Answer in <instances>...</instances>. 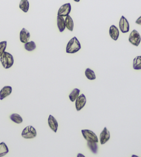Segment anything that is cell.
<instances>
[{
	"instance_id": "cell-20",
	"label": "cell",
	"mask_w": 141,
	"mask_h": 157,
	"mask_svg": "<svg viewBox=\"0 0 141 157\" xmlns=\"http://www.w3.org/2000/svg\"><path fill=\"white\" fill-rule=\"evenodd\" d=\"M9 150L8 148L6 143L2 142L0 143V157L4 156L9 153Z\"/></svg>"
},
{
	"instance_id": "cell-17",
	"label": "cell",
	"mask_w": 141,
	"mask_h": 157,
	"mask_svg": "<svg viewBox=\"0 0 141 157\" xmlns=\"http://www.w3.org/2000/svg\"><path fill=\"white\" fill-rule=\"evenodd\" d=\"M30 4L28 0H21L20 3V9L24 13H27L29 10Z\"/></svg>"
},
{
	"instance_id": "cell-14",
	"label": "cell",
	"mask_w": 141,
	"mask_h": 157,
	"mask_svg": "<svg viewBox=\"0 0 141 157\" xmlns=\"http://www.w3.org/2000/svg\"><path fill=\"white\" fill-rule=\"evenodd\" d=\"M56 21H57V27L59 30V32H63L66 29V23H65V18L63 16L57 15L56 18Z\"/></svg>"
},
{
	"instance_id": "cell-27",
	"label": "cell",
	"mask_w": 141,
	"mask_h": 157,
	"mask_svg": "<svg viewBox=\"0 0 141 157\" xmlns=\"http://www.w3.org/2000/svg\"><path fill=\"white\" fill-rule=\"evenodd\" d=\"M74 1L76 2H79L80 0H74Z\"/></svg>"
},
{
	"instance_id": "cell-21",
	"label": "cell",
	"mask_w": 141,
	"mask_h": 157,
	"mask_svg": "<svg viewBox=\"0 0 141 157\" xmlns=\"http://www.w3.org/2000/svg\"><path fill=\"white\" fill-rule=\"evenodd\" d=\"M10 118L13 122L17 124H20L23 122V118L18 113H13V114L10 116Z\"/></svg>"
},
{
	"instance_id": "cell-5",
	"label": "cell",
	"mask_w": 141,
	"mask_h": 157,
	"mask_svg": "<svg viewBox=\"0 0 141 157\" xmlns=\"http://www.w3.org/2000/svg\"><path fill=\"white\" fill-rule=\"evenodd\" d=\"M81 133H82L83 136L87 141H92V142H99L98 137H97L96 134L94 133V132L91 130H89V129H83L81 131Z\"/></svg>"
},
{
	"instance_id": "cell-18",
	"label": "cell",
	"mask_w": 141,
	"mask_h": 157,
	"mask_svg": "<svg viewBox=\"0 0 141 157\" xmlns=\"http://www.w3.org/2000/svg\"><path fill=\"white\" fill-rule=\"evenodd\" d=\"M80 94V90L78 89L75 88L73 89L71 93L69 95V98L71 102H74L76 99L78 98V96H79Z\"/></svg>"
},
{
	"instance_id": "cell-24",
	"label": "cell",
	"mask_w": 141,
	"mask_h": 157,
	"mask_svg": "<svg viewBox=\"0 0 141 157\" xmlns=\"http://www.w3.org/2000/svg\"><path fill=\"white\" fill-rule=\"evenodd\" d=\"M7 47V42L6 41H3L0 42V57L2 56L5 52V50H6Z\"/></svg>"
},
{
	"instance_id": "cell-3",
	"label": "cell",
	"mask_w": 141,
	"mask_h": 157,
	"mask_svg": "<svg viewBox=\"0 0 141 157\" xmlns=\"http://www.w3.org/2000/svg\"><path fill=\"white\" fill-rule=\"evenodd\" d=\"M37 131L34 128L29 125L27 126L26 128L24 129V130L21 132V136H22L24 139H34L37 136Z\"/></svg>"
},
{
	"instance_id": "cell-7",
	"label": "cell",
	"mask_w": 141,
	"mask_h": 157,
	"mask_svg": "<svg viewBox=\"0 0 141 157\" xmlns=\"http://www.w3.org/2000/svg\"><path fill=\"white\" fill-rule=\"evenodd\" d=\"M71 4L70 3H67L63 5L59 8V9L58 10V13L57 15H60V16H63V17H66V16L69 15L70 12H71Z\"/></svg>"
},
{
	"instance_id": "cell-16",
	"label": "cell",
	"mask_w": 141,
	"mask_h": 157,
	"mask_svg": "<svg viewBox=\"0 0 141 157\" xmlns=\"http://www.w3.org/2000/svg\"><path fill=\"white\" fill-rule=\"evenodd\" d=\"M87 144H88V147L89 150L93 154H97L98 152V143L96 142H92V141H87Z\"/></svg>"
},
{
	"instance_id": "cell-22",
	"label": "cell",
	"mask_w": 141,
	"mask_h": 157,
	"mask_svg": "<svg viewBox=\"0 0 141 157\" xmlns=\"http://www.w3.org/2000/svg\"><path fill=\"white\" fill-rule=\"evenodd\" d=\"M85 74L86 78L89 80H93L96 79V75L94 74L93 70H92L91 69L87 68L85 69Z\"/></svg>"
},
{
	"instance_id": "cell-23",
	"label": "cell",
	"mask_w": 141,
	"mask_h": 157,
	"mask_svg": "<svg viewBox=\"0 0 141 157\" xmlns=\"http://www.w3.org/2000/svg\"><path fill=\"white\" fill-rule=\"evenodd\" d=\"M37 46L35 42L34 41H31V42H28L24 44V48L25 49L28 51H34L35 48H36Z\"/></svg>"
},
{
	"instance_id": "cell-6",
	"label": "cell",
	"mask_w": 141,
	"mask_h": 157,
	"mask_svg": "<svg viewBox=\"0 0 141 157\" xmlns=\"http://www.w3.org/2000/svg\"><path fill=\"white\" fill-rule=\"evenodd\" d=\"M75 102V107L77 111H80L85 107V105L87 102V100L85 98V96L83 94H79V96H78V98L76 99Z\"/></svg>"
},
{
	"instance_id": "cell-26",
	"label": "cell",
	"mask_w": 141,
	"mask_h": 157,
	"mask_svg": "<svg viewBox=\"0 0 141 157\" xmlns=\"http://www.w3.org/2000/svg\"><path fill=\"white\" fill-rule=\"evenodd\" d=\"M77 156L78 157H80V156H82V157H85V156L84 155H83V154H78V155H77Z\"/></svg>"
},
{
	"instance_id": "cell-11",
	"label": "cell",
	"mask_w": 141,
	"mask_h": 157,
	"mask_svg": "<svg viewBox=\"0 0 141 157\" xmlns=\"http://www.w3.org/2000/svg\"><path fill=\"white\" fill-rule=\"evenodd\" d=\"M30 37H31V33L30 32L25 28H23L20 31V41L22 43L28 42L30 40Z\"/></svg>"
},
{
	"instance_id": "cell-12",
	"label": "cell",
	"mask_w": 141,
	"mask_h": 157,
	"mask_svg": "<svg viewBox=\"0 0 141 157\" xmlns=\"http://www.w3.org/2000/svg\"><path fill=\"white\" fill-rule=\"evenodd\" d=\"M12 93V87L10 86H5L0 91V100L2 101Z\"/></svg>"
},
{
	"instance_id": "cell-13",
	"label": "cell",
	"mask_w": 141,
	"mask_h": 157,
	"mask_svg": "<svg viewBox=\"0 0 141 157\" xmlns=\"http://www.w3.org/2000/svg\"><path fill=\"white\" fill-rule=\"evenodd\" d=\"M109 33L111 38L114 40V41H116L118 39L119 34H120L118 29L115 25H112L110 26Z\"/></svg>"
},
{
	"instance_id": "cell-2",
	"label": "cell",
	"mask_w": 141,
	"mask_h": 157,
	"mask_svg": "<svg viewBox=\"0 0 141 157\" xmlns=\"http://www.w3.org/2000/svg\"><path fill=\"white\" fill-rule=\"evenodd\" d=\"M0 61H1L2 66L6 69H10L14 64L13 56L10 53L6 52V51L0 57Z\"/></svg>"
},
{
	"instance_id": "cell-19",
	"label": "cell",
	"mask_w": 141,
	"mask_h": 157,
	"mask_svg": "<svg viewBox=\"0 0 141 157\" xmlns=\"http://www.w3.org/2000/svg\"><path fill=\"white\" fill-rule=\"evenodd\" d=\"M133 68L135 70L141 69V56H136L133 62Z\"/></svg>"
},
{
	"instance_id": "cell-9",
	"label": "cell",
	"mask_w": 141,
	"mask_h": 157,
	"mask_svg": "<svg viewBox=\"0 0 141 157\" xmlns=\"http://www.w3.org/2000/svg\"><path fill=\"white\" fill-rule=\"evenodd\" d=\"M110 139V132L107 128H104L103 130L101 132L100 134V143L101 145H104Z\"/></svg>"
},
{
	"instance_id": "cell-8",
	"label": "cell",
	"mask_w": 141,
	"mask_h": 157,
	"mask_svg": "<svg viewBox=\"0 0 141 157\" xmlns=\"http://www.w3.org/2000/svg\"><path fill=\"white\" fill-rule=\"evenodd\" d=\"M119 28H120L121 31L123 33H128L129 31V21H127L124 16H122L120 19V21H119Z\"/></svg>"
},
{
	"instance_id": "cell-4",
	"label": "cell",
	"mask_w": 141,
	"mask_h": 157,
	"mask_svg": "<svg viewBox=\"0 0 141 157\" xmlns=\"http://www.w3.org/2000/svg\"><path fill=\"white\" fill-rule=\"evenodd\" d=\"M129 42L136 47L139 46L141 42V36L136 30H133L129 36Z\"/></svg>"
},
{
	"instance_id": "cell-15",
	"label": "cell",
	"mask_w": 141,
	"mask_h": 157,
	"mask_svg": "<svg viewBox=\"0 0 141 157\" xmlns=\"http://www.w3.org/2000/svg\"><path fill=\"white\" fill-rule=\"evenodd\" d=\"M65 23H66V28L70 31H73L74 29V21L72 20V18L70 15H67L65 18Z\"/></svg>"
},
{
	"instance_id": "cell-10",
	"label": "cell",
	"mask_w": 141,
	"mask_h": 157,
	"mask_svg": "<svg viewBox=\"0 0 141 157\" xmlns=\"http://www.w3.org/2000/svg\"><path fill=\"white\" fill-rule=\"evenodd\" d=\"M48 123L50 129H52L54 132H55L56 133V132H57L58 126H59L58 122L56 120V118L54 117L52 115H50L48 119Z\"/></svg>"
},
{
	"instance_id": "cell-1",
	"label": "cell",
	"mask_w": 141,
	"mask_h": 157,
	"mask_svg": "<svg viewBox=\"0 0 141 157\" xmlns=\"http://www.w3.org/2000/svg\"><path fill=\"white\" fill-rule=\"evenodd\" d=\"M81 48L80 42L76 37H72L66 46V53L73 54L78 52Z\"/></svg>"
},
{
	"instance_id": "cell-25",
	"label": "cell",
	"mask_w": 141,
	"mask_h": 157,
	"mask_svg": "<svg viewBox=\"0 0 141 157\" xmlns=\"http://www.w3.org/2000/svg\"><path fill=\"white\" fill-rule=\"evenodd\" d=\"M136 23L137 24H139V25H141V16L137 19L136 21Z\"/></svg>"
}]
</instances>
